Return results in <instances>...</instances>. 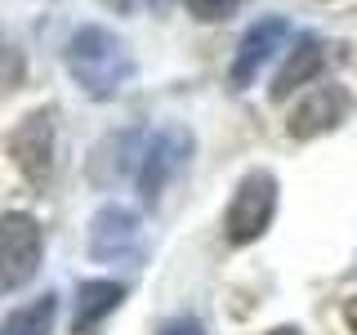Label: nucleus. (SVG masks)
<instances>
[{
  "label": "nucleus",
  "instance_id": "obj_4",
  "mask_svg": "<svg viewBox=\"0 0 357 335\" xmlns=\"http://www.w3.org/2000/svg\"><path fill=\"white\" fill-rule=\"evenodd\" d=\"M40 251H45V232L36 215H27V210L0 215V290L5 295L22 290L40 273Z\"/></svg>",
  "mask_w": 357,
  "mask_h": 335
},
{
  "label": "nucleus",
  "instance_id": "obj_11",
  "mask_svg": "<svg viewBox=\"0 0 357 335\" xmlns=\"http://www.w3.org/2000/svg\"><path fill=\"white\" fill-rule=\"evenodd\" d=\"M54 322H59V295L45 290L40 299L14 308L5 322H0V335H54Z\"/></svg>",
  "mask_w": 357,
  "mask_h": 335
},
{
  "label": "nucleus",
  "instance_id": "obj_8",
  "mask_svg": "<svg viewBox=\"0 0 357 335\" xmlns=\"http://www.w3.org/2000/svg\"><path fill=\"white\" fill-rule=\"evenodd\" d=\"M286 36H290V22L286 18H259V22H255V27L241 36L237 54H232V67H228L232 89H245V85H250L255 76H259V67L286 45Z\"/></svg>",
  "mask_w": 357,
  "mask_h": 335
},
{
  "label": "nucleus",
  "instance_id": "obj_6",
  "mask_svg": "<svg viewBox=\"0 0 357 335\" xmlns=\"http://www.w3.org/2000/svg\"><path fill=\"white\" fill-rule=\"evenodd\" d=\"M89 255L98 264H126L143 255V223L130 206L121 201H107V206L94 210L89 219Z\"/></svg>",
  "mask_w": 357,
  "mask_h": 335
},
{
  "label": "nucleus",
  "instance_id": "obj_1",
  "mask_svg": "<svg viewBox=\"0 0 357 335\" xmlns=\"http://www.w3.org/2000/svg\"><path fill=\"white\" fill-rule=\"evenodd\" d=\"M63 59H67L72 81L81 85L89 98H98V103L116 98L121 89L134 81V54L126 50V40H121L116 31L98 27V22H85V27L72 31Z\"/></svg>",
  "mask_w": 357,
  "mask_h": 335
},
{
  "label": "nucleus",
  "instance_id": "obj_15",
  "mask_svg": "<svg viewBox=\"0 0 357 335\" xmlns=\"http://www.w3.org/2000/svg\"><path fill=\"white\" fill-rule=\"evenodd\" d=\"M344 322H349V331L357 335V295L349 299V304H344Z\"/></svg>",
  "mask_w": 357,
  "mask_h": 335
},
{
  "label": "nucleus",
  "instance_id": "obj_2",
  "mask_svg": "<svg viewBox=\"0 0 357 335\" xmlns=\"http://www.w3.org/2000/svg\"><path fill=\"white\" fill-rule=\"evenodd\" d=\"M192 161V130L188 126H174V121H165V126H156L148 139H143L139 148V197L143 206H156L161 193L178 179V170Z\"/></svg>",
  "mask_w": 357,
  "mask_h": 335
},
{
  "label": "nucleus",
  "instance_id": "obj_9",
  "mask_svg": "<svg viewBox=\"0 0 357 335\" xmlns=\"http://www.w3.org/2000/svg\"><path fill=\"white\" fill-rule=\"evenodd\" d=\"M321 67H326V40H321V36H299V40H295V50L286 54L282 72L273 76L268 94H273L277 103H282V98H290L299 85L317 81V76H321Z\"/></svg>",
  "mask_w": 357,
  "mask_h": 335
},
{
  "label": "nucleus",
  "instance_id": "obj_12",
  "mask_svg": "<svg viewBox=\"0 0 357 335\" xmlns=\"http://www.w3.org/2000/svg\"><path fill=\"white\" fill-rule=\"evenodd\" d=\"M22 81H27V63H22V54L14 50V40L0 31V94L18 89Z\"/></svg>",
  "mask_w": 357,
  "mask_h": 335
},
{
  "label": "nucleus",
  "instance_id": "obj_5",
  "mask_svg": "<svg viewBox=\"0 0 357 335\" xmlns=\"http://www.w3.org/2000/svg\"><path fill=\"white\" fill-rule=\"evenodd\" d=\"M5 152L14 156L18 174L27 179L31 188H45L54 179V152H59V143H54V112L50 107L27 112V117L5 134Z\"/></svg>",
  "mask_w": 357,
  "mask_h": 335
},
{
  "label": "nucleus",
  "instance_id": "obj_3",
  "mask_svg": "<svg viewBox=\"0 0 357 335\" xmlns=\"http://www.w3.org/2000/svg\"><path fill=\"white\" fill-rule=\"evenodd\" d=\"M273 215H277V174L250 170L232 188V201L223 210V237L232 246H250L273 228Z\"/></svg>",
  "mask_w": 357,
  "mask_h": 335
},
{
  "label": "nucleus",
  "instance_id": "obj_13",
  "mask_svg": "<svg viewBox=\"0 0 357 335\" xmlns=\"http://www.w3.org/2000/svg\"><path fill=\"white\" fill-rule=\"evenodd\" d=\"M188 5V14L201 18V22H223V18H232L241 5H250V0H183Z\"/></svg>",
  "mask_w": 357,
  "mask_h": 335
},
{
  "label": "nucleus",
  "instance_id": "obj_10",
  "mask_svg": "<svg viewBox=\"0 0 357 335\" xmlns=\"http://www.w3.org/2000/svg\"><path fill=\"white\" fill-rule=\"evenodd\" d=\"M126 304V286L107 282V277H94V282L76 286V313H72V331L76 335H94L103 322Z\"/></svg>",
  "mask_w": 357,
  "mask_h": 335
},
{
  "label": "nucleus",
  "instance_id": "obj_16",
  "mask_svg": "<svg viewBox=\"0 0 357 335\" xmlns=\"http://www.w3.org/2000/svg\"><path fill=\"white\" fill-rule=\"evenodd\" d=\"M268 335H304L299 327H277V331H268Z\"/></svg>",
  "mask_w": 357,
  "mask_h": 335
},
{
  "label": "nucleus",
  "instance_id": "obj_7",
  "mask_svg": "<svg viewBox=\"0 0 357 335\" xmlns=\"http://www.w3.org/2000/svg\"><path fill=\"white\" fill-rule=\"evenodd\" d=\"M349 117H353V94L349 89L344 85H317L308 98L295 103V112H290V121H286V134L299 139V143H308V139H321V134L340 130Z\"/></svg>",
  "mask_w": 357,
  "mask_h": 335
},
{
  "label": "nucleus",
  "instance_id": "obj_14",
  "mask_svg": "<svg viewBox=\"0 0 357 335\" xmlns=\"http://www.w3.org/2000/svg\"><path fill=\"white\" fill-rule=\"evenodd\" d=\"M156 335H206V327H201V318L178 313V318H165L161 327H156Z\"/></svg>",
  "mask_w": 357,
  "mask_h": 335
}]
</instances>
